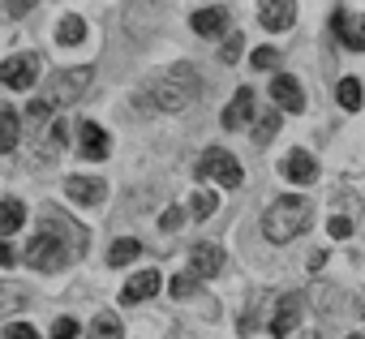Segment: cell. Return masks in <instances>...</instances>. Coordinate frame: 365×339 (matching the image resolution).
I'll use <instances>...</instances> for the list:
<instances>
[{
  "mask_svg": "<svg viewBox=\"0 0 365 339\" xmlns=\"http://www.w3.org/2000/svg\"><path fill=\"white\" fill-rule=\"evenodd\" d=\"M279 167H284V177L297 181V185H309V181L318 177V167H314V155H309V150H288V159H284Z\"/></svg>",
  "mask_w": 365,
  "mask_h": 339,
  "instance_id": "obj_15",
  "label": "cell"
},
{
  "mask_svg": "<svg viewBox=\"0 0 365 339\" xmlns=\"http://www.w3.org/2000/svg\"><path fill=\"white\" fill-rule=\"evenodd\" d=\"M275 133H279V112H267V116L258 120V133H254V142H258V146H267Z\"/></svg>",
  "mask_w": 365,
  "mask_h": 339,
  "instance_id": "obj_24",
  "label": "cell"
},
{
  "mask_svg": "<svg viewBox=\"0 0 365 339\" xmlns=\"http://www.w3.org/2000/svg\"><path fill=\"white\" fill-rule=\"evenodd\" d=\"M241 48H245V39H241V35L232 31V35L224 39V52H220V61H224V65H237V56H241Z\"/></svg>",
  "mask_w": 365,
  "mask_h": 339,
  "instance_id": "obj_25",
  "label": "cell"
},
{
  "mask_svg": "<svg viewBox=\"0 0 365 339\" xmlns=\"http://www.w3.org/2000/svg\"><path fill=\"white\" fill-rule=\"evenodd\" d=\"M309 219H314V207H309L305 198H279V202L262 215V232H267L271 245H288V241H297V236L309 228Z\"/></svg>",
  "mask_w": 365,
  "mask_h": 339,
  "instance_id": "obj_2",
  "label": "cell"
},
{
  "mask_svg": "<svg viewBox=\"0 0 365 339\" xmlns=\"http://www.w3.org/2000/svg\"><path fill=\"white\" fill-rule=\"evenodd\" d=\"M18 305H26V301H22V292L0 283V313H5V309H18Z\"/></svg>",
  "mask_w": 365,
  "mask_h": 339,
  "instance_id": "obj_28",
  "label": "cell"
},
{
  "mask_svg": "<svg viewBox=\"0 0 365 339\" xmlns=\"http://www.w3.org/2000/svg\"><path fill=\"white\" fill-rule=\"evenodd\" d=\"M190 26H194L202 39H220V35L228 31V9H220V5H207V9H198V14L190 18Z\"/></svg>",
  "mask_w": 365,
  "mask_h": 339,
  "instance_id": "obj_11",
  "label": "cell"
},
{
  "mask_svg": "<svg viewBox=\"0 0 365 339\" xmlns=\"http://www.w3.org/2000/svg\"><path fill=\"white\" fill-rule=\"evenodd\" d=\"M327 232H331V236H335V241H344V236H352V224H348V219H344V215H335V219H331V224H327Z\"/></svg>",
  "mask_w": 365,
  "mask_h": 339,
  "instance_id": "obj_32",
  "label": "cell"
},
{
  "mask_svg": "<svg viewBox=\"0 0 365 339\" xmlns=\"http://www.w3.org/2000/svg\"><path fill=\"white\" fill-rule=\"evenodd\" d=\"M180 219H185V211H180V207H168V211H163V219H159V228H163V232H172V228H180Z\"/></svg>",
  "mask_w": 365,
  "mask_h": 339,
  "instance_id": "obj_31",
  "label": "cell"
},
{
  "mask_svg": "<svg viewBox=\"0 0 365 339\" xmlns=\"http://www.w3.org/2000/svg\"><path fill=\"white\" fill-rule=\"evenodd\" d=\"M215 207H220V198H215V194H207V189H202V194H194V215H198V219L215 215Z\"/></svg>",
  "mask_w": 365,
  "mask_h": 339,
  "instance_id": "obj_26",
  "label": "cell"
},
{
  "mask_svg": "<svg viewBox=\"0 0 365 339\" xmlns=\"http://www.w3.org/2000/svg\"><path fill=\"white\" fill-rule=\"evenodd\" d=\"M352 339H361V335H352Z\"/></svg>",
  "mask_w": 365,
  "mask_h": 339,
  "instance_id": "obj_37",
  "label": "cell"
},
{
  "mask_svg": "<svg viewBox=\"0 0 365 339\" xmlns=\"http://www.w3.org/2000/svg\"><path fill=\"white\" fill-rule=\"evenodd\" d=\"M86 228H73V224H65L61 215H52V211H43V232L26 245V262L35 266V271H61V266H69L78 254H86Z\"/></svg>",
  "mask_w": 365,
  "mask_h": 339,
  "instance_id": "obj_1",
  "label": "cell"
},
{
  "mask_svg": "<svg viewBox=\"0 0 365 339\" xmlns=\"http://www.w3.org/2000/svg\"><path fill=\"white\" fill-rule=\"evenodd\" d=\"M86 339H120V322L112 318V313H99L95 322H91V335Z\"/></svg>",
  "mask_w": 365,
  "mask_h": 339,
  "instance_id": "obj_23",
  "label": "cell"
},
{
  "mask_svg": "<svg viewBox=\"0 0 365 339\" xmlns=\"http://www.w3.org/2000/svg\"><path fill=\"white\" fill-rule=\"evenodd\" d=\"M322 266H327V249H318V254H314V258H309V271H314V275H318V271H322Z\"/></svg>",
  "mask_w": 365,
  "mask_h": 339,
  "instance_id": "obj_36",
  "label": "cell"
},
{
  "mask_svg": "<svg viewBox=\"0 0 365 339\" xmlns=\"http://www.w3.org/2000/svg\"><path fill=\"white\" fill-rule=\"evenodd\" d=\"M150 95H155V108H163V112H180L185 103L198 99V73H194L190 65H176V69H168V73L150 86Z\"/></svg>",
  "mask_w": 365,
  "mask_h": 339,
  "instance_id": "obj_3",
  "label": "cell"
},
{
  "mask_svg": "<svg viewBox=\"0 0 365 339\" xmlns=\"http://www.w3.org/2000/svg\"><path fill=\"white\" fill-rule=\"evenodd\" d=\"M5 339H39V330L31 322H9L5 326Z\"/></svg>",
  "mask_w": 365,
  "mask_h": 339,
  "instance_id": "obj_27",
  "label": "cell"
},
{
  "mask_svg": "<svg viewBox=\"0 0 365 339\" xmlns=\"http://www.w3.org/2000/svg\"><path fill=\"white\" fill-rule=\"evenodd\" d=\"M48 112H52L48 99H31V116H48Z\"/></svg>",
  "mask_w": 365,
  "mask_h": 339,
  "instance_id": "obj_34",
  "label": "cell"
},
{
  "mask_svg": "<svg viewBox=\"0 0 365 339\" xmlns=\"http://www.w3.org/2000/svg\"><path fill=\"white\" fill-rule=\"evenodd\" d=\"M335 95H339V108H348V112H356V108H361V99H365V90H361V82H356V78H344Z\"/></svg>",
  "mask_w": 365,
  "mask_h": 339,
  "instance_id": "obj_19",
  "label": "cell"
},
{
  "mask_svg": "<svg viewBox=\"0 0 365 339\" xmlns=\"http://www.w3.org/2000/svg\"><path fill=\"white\" fill-rule=\"evenodd\" d=\"M22 224H26V207H22L18 198L0 202V236H14V232H18Z\"/></svg>",
  "mask_w": 365,
  "mask_h": 339,
  "instance_id": "obj_17",
  "label": "cell"
},
{
  "mask_svg": "<svg viewBox=\"0 0 365 339\" xmlns=\"http://www.w3.org/2000/svg\"><path fill=\"white\" fill-rule=\"evenodd\" d=\"M86 86H91V69H86V65H82V69H61V73L48 78V103H52V108L73 103V99L86 95Z\"/></svg>",
  "mask_w": 365,
  "mask_h": 339,
  "instance_id": "obj_4",
  "label": "cell"
},
{
  "mask_svg": "<svg viewBox=\"0 0 365 339\" xmlns=\"http://www.w3.org/2000/svg\"><path fill=\"white\" fill-rule=\"evenodd\" d=\"M78 146H82L86 159H103V155H108V133H103L95 120H82V125H78Z\"/></svg>",
  "mask_w": 365,
  "mask_h": 339,
  "instance_id": "obj_16",
  "label": "cell"
},
{
  "mask_svg": "<svg viewBox=\"0 0 365 339\" xmlns=\"http://www.w3.org/2000/svg\"><path fill=\"white\" fill-rule=\"evenodd\" d=\"M297 22V5H288V0H262L258 5V26L262 31H288Z\"/></svg>",
  "mask_w": 365,
  "mask_h": 339,
  "instance_id": "obj_8",
  "label": "cell"
},
{
  "mask_svg": "<svg viewBox=\"0 0 365 339\" xmlns=\"http://www.w3.org/2000/svg\"><path fill=\"white\" fill-rule=\"evenodd\" d=\"M220 271H224V249L211 245V241L194 245V254H190V275H198V279H215Z\"/></svg>",
  "mask_w": 365,
  "mask_h": 339,
  "instance_id": "obj_7",
  "label": "cell"
},
{
  "mask_svg": "<svg viewBox=\"0 0 365 339\" xmlns=\"http://www.w3.org/2000/svg\"><path fill=\"white\" fill-rule=\"evenodd\" d=\"M65 194H69L78 207H99L108 189H103V181H95V177H69V181H65Z\"/></svg>",
  "mask_w": 365,
  "mask_h": 339,
  "instance_id": "obj_13",
  "label": "cell"
},
{
  "mask_svg": "<svg viewBox=\"0 0 365 339\" xmlns=\"http://www.w3.org/2000/svg\"><path fill=\"white\" fill-rule=\"evenodd\" d=\"M198 288H202V279H198V275H190V271H180V275H176V279L168 283V292H172L176 301H185V296H194Z\"/></svg>",
  "mask_w": 365,
  "mask_h": 339,
  "instance_id": "obj_21",
  "label": "cell"
},
{
  "mask_svg": "<svg viewBox=\"0 0 365 339\" xmlns=\"http://www.w3.org/2000/svg\"><path fill=\"white\" fill-rule=\"evenodd\" d=\"M271 95H275L279 112H305V90H301V82H297V78L279 73V78L271 82Z\"/></svg>",
  "mask_w": 365,
  "mask_h": 339,
  "instance_id": "obj_9",
  "label": "cell"
},
{
  "mask_svg": "<svg viewBox=\"0 0 365 339\" xmlns=\"http://www.w3.org/2000/svg\"><path fill=\"white\" fill-rule=\"evenodd\" d=\"M39 78V61L31 52H18L5 61V69H0V86H9V90H31Z\"/></svg>",
  "mask_w": 365,
  "mask_h": 339,
  "instance_id": "obj_6",
  "label": "cell"
},
{
  "mask_svg": "<svg viewBox=\"0 0 365 339\" xmlns=\"http://www.w3.org/2000/svg\"><path fill=\"white\" fill-rule=\"evenodd\" d=\"M275 61H279L275 48H254V69H275Z\"/></svg>",
  "mask_w": 365,
  "mask_h": 339,
  "instance_id": "obj_29",
  "label": "cell"
},
{
  "mask_svg": "<svg viewBox=\"0 0 365 339\" xmlns=\"http://www.w3.org/2000/svg\"><path fill=\"white\" fill-rule=\"evenodd\" d=\"M159 271L155 266H146V271H138L129 283H125V292H120V301H129V305H138V301H150L155 292H159Z\"/></svg>",
  "mask_w": 365,
  "mask_h": 339,
  "instance_id": "obj_14",
  "label": "cell"
},
{
  "mask_svg": "<svg viewBox=\"0 0 365 339\" xmlns=\"http://www.w3.org/2000/svg\"><path fill=\"white\" fill-rule=\"evenodd\" d=\"M14 262H18V249L9 241H0V266H14Z\"/></svg>",
  "mask_w": 365,
  "mask_h": 339,
  "instance_id": "obj_33",
  "label": "cell"
},
{
  "mask_svg": "<svg viewBox=\"0 0 365 339\" xmlns=\"http://www.w3.org/2000/svg\"><path fill=\"white\" fill-rule=\"evenodd\" d=\"M138 254H142V245H138V241H129V236H125V241H116V245H112V249H108V262H112V266H129V262H133V258H138Z\"/></svg>",
  "mask_w": 365,
  "mask_h": 339,
  "instance_id": "obj_20",
  "label": "cell"
},
{
  "mask_svg": "<svg viewBox=\"0 0 365 339\" xmlns=\"http://www.w3.org/2000/svg\"><path fill=\"white\" fill-rule=\"evenodd\" d=\"M82 35H86V22H82V18H73V14H69V18L61 22V31H56V39H61L65 48H73V43H82Z\"/></svg>",
  "mask_w": 365,
  "mask_h": 339,
  "instance_id": "obj_22",
  "label": "cell"
},
{
  "mask_svg": "<svg viewBox=\"0 0 365 339\" xmlns=\"http://www.w3.org/2000/svg\"><path fill=\"white\" fill-rule=\"evenodd\" d=\"M198 177H211V181H220L224 189H237L241 185V163L228 155V150H220V146H211L207 155H202V163H198Z\"/></svg>",
  "mask_w": 365,
  "mask_h": 339,
  "instance_id": "obj_5",
  "label": "cell"
},
{
  "mask_svg": "<svg viewBox=\"0 0 365 339\" xmlns=\"http://www.w3.org/2000/svg\"><path fill=\"white\" fill-rule=\"evenodd\" d=\"M22 129H18V112L14 108H0V155H9L18 146Z\"/></svg>",
  "mask_w": 365,
  "mask_h": 339,
  "instance_id": "obj_18",
  "label": "cell"
},
{
  "mask_svg": "<svg viewBox=\"0 0 365 339\" xmlns=\"http://www.w3.org/2000/svg\"><path fill=\"white\" fill-rule=\"evenodd\" d=\"M52 339H78V322H73V318H61V322L52 326Z\"/></svg>",
  "mask_w": 365,
  "mask_h": 339,
  "instance_id": "obj_30",
  "label": "cell"
},
{
  "mask_svg": "<svg viewBox=\"0 0 365 339\" xmlns=\"http://www.w3.org/2000/svg\"><path fill=\"white\" fill-rule=\"evenodd\" d=\"M250 120H254V90L241 86V90L232 95V103L224 108V129H245Z\"/></svg>",
  "mask_w": 365,
  "mask_h": 339,
  "instance_id": "obj_12",
  "label": "cell"
},
{
  "mask_svg": "<svg viewBox=\"0 0 365 339\" xmlns=\"http://www.w3.org/2000/svg\"><path fill=\"white\" fill-rule=\"evenodd\" d=\"M35 5H31V0H22V5H9V18H26Z\"/></svg>",
  "mask_w": 365,
  "mask_h": 339,
  "instance_id": "obj_35",
  "label": "cell"
},
{
  "mask_svg": "<svg viewBox=\"0 0 365 339\" xmlns=\"http://www.w3.org/2000/svg\"><path fill=\"white\" fill-rule=\"evenodd\" d=\"M297 322H301V296H279V305L271 313V335L288 339L297 330Z\"/></svg>",
  "mask_w": 365,
  "mask_h": 339,
  "instance_id": "obj_10",
  "label": "cell"
}]
</instances>
